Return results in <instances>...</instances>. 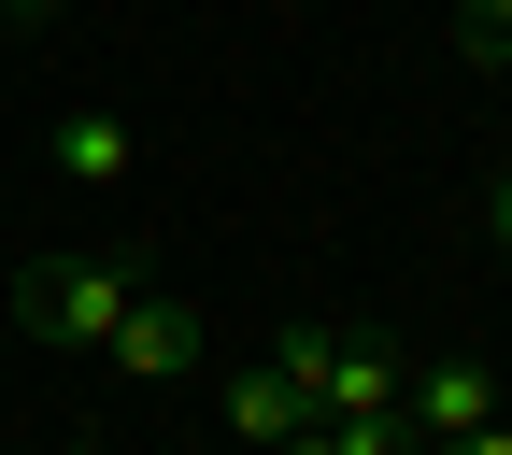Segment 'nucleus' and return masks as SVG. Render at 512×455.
Segmentation results:
<instances>
[{"label":"nucleus","mask_w":512,"mask_h":455,"mask_svg":"<svg viewBox=\"0 0 512 455\" xmlns=\"http://www.w3.org/2000/svg\"><path fill=\"white\" fill-rule=\"evenodd\" d=\"M271 370L299 384V413H399V384H413V356L384 328H285Z\"/></svg>","instance_id":"obj_1"},{"label":"nucleus","mask_w":512,"mask_h":455,"mask_svg":"<svg viewBox=\"0 0 512 455\" xmlns=\"http://www.w3.org/2000/svg\"><path fill=\"white\" fill-rule=\"evenodd\" d=\"M128 271H100V256H43V271L15 285V328H43V342H114L128 328Z\"/></svg>","instance_id":"obj_2"},{"label":"nucleus","mask_w":512,"mask_h":455,"mask_svg":"<svg viewBox=\"0 0 512 455\" xmlns=\"http://www.w3.org/2000/svg\"><path fill=\"white\" fill-rule=\"evenodd\" d=\"M399 427H413V455H441V441L498 427V370H484V356H427V370L399 384Z\"/></svg>","instance_id":"obj_3"},{"label":"nucleus","mask_w":512,"mask_h":455,"mask_svg":"<svg viewBox=\"0 0 512 455\" xmlns=\"http://www.w3.org/2000/svg\"><path fill=\"white\" fill-rule=\"evenodd\" d=\"M100 356H114V370H143V384H171V370H200V313L143 285V299H128V328H114Z\"/></svg>","instance_id":"obj_4"},{"label":"nucleus","mask_w":512,"mask_h":455,"mask_svg":"<svg viewBox=\"0 0 512 455\" xmlns=\"http://www.w3.org/2000/svg\"><path fill=\"white\" fill-rule=\"evenodd\" d=\"M285 427H299V384H285L271 356H242V370H228V441H242V455H285Z\"/></svg>","instance_id":"obj_5"},{"label":"nucleus","mask_w":512,"mask_h":455,"mask_svg":"<svg viewBox=\"0 0 512 455\" xmlns=\"http://www.w3.org/2000/svg\"><path fill=\"white\" fill-rule=\"evenodd\" d=\"M43 157L72 171V185H128V157H143V143H128L114 114H57V143H43Z\"/></svg>","instance_id":"obj_6"},{"label":"nucleus","mask_w":512,"mask_h":455,"mask_svg":"<svg viewBox=\"0 0 512 455\" xmlns=\"http://www.w3.org/2000/svg\"><path fill=\"white\" fill-rule=\"evenodd\" d=\"M285 455H413V427L399 413H299Z\"/></svg>","instance_id":"obj_7"},{"label":"nucleus","mask_w":512,"mask_h":455,"mask_svg":"<svg viewBox=\"0 0 512 455\" xmlns=\"http://www.w3.org/2000/svg\"><path fill=\"white\" fill-rule=\"evenodd\" d=\"M456 43H470V72H512V0H456Z\"/></svg>","instance_id":"obj_8"},{"label":"nucleus","mask_w":512,"mask_h":455,"mask_svg":"<svg viewBox=\"0 0 512 455\" xmlns=\"http://www.w3.org/2000/svg\"><path fill=\"white\" fill-rule=\"evenodd\" d=\"M484 242L512 256V157H498V185H484Z\"/></svg>","instance_id":"obj_9"},{"label":"nucleus","mask_w":512,"mask_h":455,"mask_svg":"<svg viewBox=\"0 0 512 455\" xmlns=\"http://www.w3.org/2000/svg\"><path fill=\"white\" fill-rule=\"evenodd\" d=\"M0 15H57V0H0Z\"/></svg>","instance_id":"obj_10"}]
</instances>
